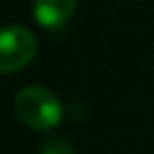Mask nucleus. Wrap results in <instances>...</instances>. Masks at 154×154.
<instances>
[{
    "mask_svg": "<svg viewBox=\"0 0 154 154\" xmlns=\"http://www.w3.org/2000/svg\"><path fill=\"white\" fill-rule=\"evenodd\" d=\"M15 114L26 127H30L34 131H49L59 125V120L63 116V108L51 89L32 85L17 93Z\"/></svg>",
    "mask_w": 154,
    "mask_h": 154,
    "instance_id": "nucleus-1",
    "label": "nucleus"
},
{
    "mask_svg": "<svg viewBox=\"0 0 154 154\" xmlns=\"http://www.w3.org/2000/svg\"><path fill=\"white\" fill-rule=\"evenodd\" d=\"M38 42L26 26H7L0 30V74L23 70L36 55Z\"/></svg>",
    "mask_w": 154,
    "mask_h": 154,
    "instance_id": "nucleus-2",
    "label": "nucleus"
},
{
    "mask_svg": "<svg viewBox=\"0 0 154 154\" xmlns=\"http://www.w3.org/2000/svg\"><path fill=\"white\" fill-rule=\"evenodd\" d=\"M76 11V0H34V19L42 28H61Z\"/></svg>",
    "mask_w": 154,
    "mask_h": 154,
    "instance_id": "nucleus-3",
    "label": "nucleus"
},
{
    "mask_svg": "<svg viewBox=\"0 0 154 154\" xmlns=\"http://www.w3.org/2000/svg\"><path fill=\"white\" fill-rule=\"evenodd\" d=\"M40 154H74V146L68 137L55 135V137H49L42 141Z\"/></svg>",
    "mask_w": 154,
    "mask_h": 154,
    "instance_id": "nucleus-4",
    "label": "nucleus"
}]
</instances>
